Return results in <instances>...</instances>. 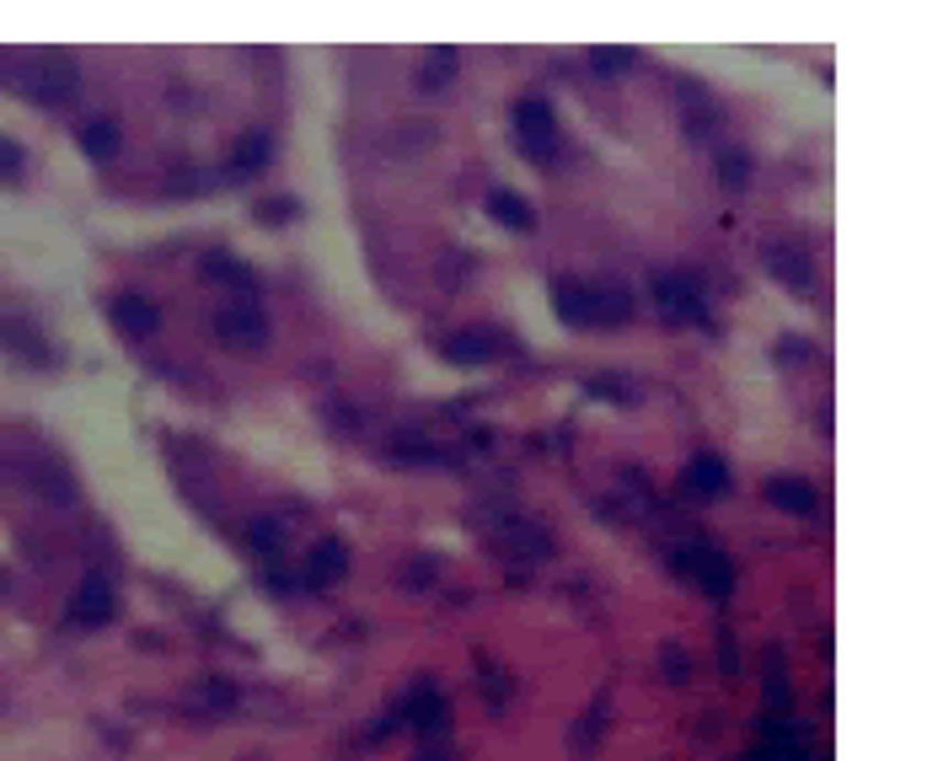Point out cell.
<instances>
[{
    "instance_id": "1",
    "label": "cell",
    "mask_w": 927,
    "mask_h": 761,
    "mask_svg": "<svg viewBox=\"0 0 927 761\" xmlns=\"http://www.w3.org/2000/svg\"><path fill=\"white\" fill-rule=\"evenodd\" d=\"M515 140H521V151L536 166H553L558 156V113H553V102L547 97H521L515 102Z\"/></svg>"
},
{
    "instance_id": "2",
    "label": "cell",
    "mask_w": 927,
    "mask_h": 761,
    "mask_svg": "<svg viewBox=\"0 0 927 761\" xmlns=\"http://www.w3.org/2000/svg\"><path fill=\"white\" fill-rule=\"evenodd\" d=\"M654 306H659L670 322H681V327H702V333H713V312H708L702 290L686 280V274H654Z\"/></svg>"
},
{
    "instance_id": "3",
    "label": "cell",
    "mask_w": 927,
    "mask_h": 761,
    "mask_svg": "<svg viewBox=\"0 0 927 761\" xmlns=\"http://www.w3.org/2000/svg\"><path fill=\"white\" fill-rule=\"evenodd\" d=\"M215 338L231 349V355H263L269 349V317L252 306V301H237L215 317Z\"/></svg>"
},
{
    "instance_id": "4",
    "label": "cell",
    "mask_w": 927,
    "mask_h": 761,
    "mask_svg": "<svg viewBox=\"0 0 927 761\" xmlns=\"http://www.w3.org/2000/svg\"><path fill=\"white\" fill-rule=\"evenodd\" d=\"M113 617H119V585H113L108 574H86L81 585H76V596H70L65 622H70V628H102V622H113Z\"/></svg>"
},
{
    "instance_id": "5",
    "label": "cell",
    "mask_w": 927,
    "mask_h": 761,
    "mask_svg": "<svg viewBox=\"0 0 927 761\" xmlns=\"http://www.w3.org/2000/svg\"><path fill=\"white\" fill-rule=\"evenodd\" d=\"M681 568L697 579V590H702L708 601H729V596H734V585H740L734 563H729L719 547H691V553H681Z\"/></svg>"
},
{
    "instance_id": "6",
    "label": "cell",
    "mask_w": 927,
    "mask_h": 761,
    "mask_svg": "<svg viewBox=\"0 0 927 761\" xmlns=\"http://www.w3.org/2000/svg\"><path fill=\"white\" fill-rule=\"evenodd\" d=\"M22 91L33 97V102H70V91H76V65L59 54V59H39L33 70H22Z\"/></svg>"
},
{
    "instance_id": "7",
    "label": "cell",
    "mask_w": 927,
    "mask_h": 761,
    "mask_svg": "<svg viewBox=\"0 0 927 761\" xmlns=\"http://www.w3.org/2000/svg\"><path fill=\"white\" fill-rule=\"evenodd\" d=\"M440 349H445V360H456V365H488L510 349V338L499 327H461V333L445 338Z\"/></svg>"
},
{
    "instance_id": "8",
    "label": "cell",
    "mask_w": 927,
    "mask_h": 761,
    "mask_svg": "<svg viewBox=\"0 0 927 761\" xmlns=\"http://www.w3.org/2000/svg\"><path fill=\"white\" fill-rule=\"evenodd\" d=\"M343 574H349V547H343L338 536L312 542V553H306V585H312V590H332Z\"/></svg>"
},
{
    "instance_id": "9",
    "label": "cell",
    "mask_w": 927,
    "mask_h": 761,
    "mask_svg": "<svg viewBox=\"0 0 927 761\" xmlns=\"http://www.w3.org/2000/svg\"><path fill=\"white\" fill-rule=\"evenodd\" d=\"M269 156H274V134H269V129H247L242 140L231 145L226 177H231V183H247L252 172H263V166H269Z\"/></svg>"
},
{
    "instance_id": "10",
    "label": "cell",
    "mask_w": 927,
    "mask_h": 761,
    "mask_svg": "<svg viewBox=\"0 0 927 761\" xmlns=\"http://www.w3.org/2000/svg\"><path fill=\"white\" fill-rule=\"evenodd\" d=\"M113 327H119L123 338H156V327H162V312H156V301H145V295H113Z\"/></svg>"
},
{
    "instance_id": "11",
    "label": "cell",
    "mask_w": 927,
    "mask_h": 761,
    "mask_svg": "<svg viewBox=\"0 0 927 761\" xmlns=\"http://www.w3.org/2000/svg\"><path fill=\"white\" fill-rule=\"evenodd\" d=\"M633 290L622 284H590V327H628L633 322Z\"/></svg>"
},
{
    "instance_id": "12",
    "label": "cell",
    "mask_w": 927,
    "mask_h": 761,
    "mask_svg": "<svg viewBox=\"0 0 927 761\" xmlns=\"http://www.w3.org/2000/svg\"><path fill=\"white\" fill-rule=\"evenodd\" d=\"M681 488L686 493H697V499H719L729 488V467H724V456H691L686 461V472H681Z\"/></svg>"
},
{
    "instance_id": "13",
    "label": "cell",
    "mask_w": 927,
    "mask_h": 761,
    "mask_svg": "<svg viewBox=\"0 0 927 761\" xmlns=\"http://www.w3.org/2000/svg\"><path fill=\"white\" fill-rule=\"evenodd\" d=\"M762 493L783 515H815V510H820V493H815V482H805V478H766Z\"/></svg>"
},
{
    "instance_id": "14",
    "label": "cell",
    "mask_w": 927,
    "mask_h": 761,
    "mask_svg": "<svg viewBox=\"0 0 927 761\" xmlns=\"http://www.w3.org/2000/svg\"><path fill=\"white\" fill-rule=\"evenodd\" d=\"M766 269L788 284V290H809V284H815V263H809L799 247H788V241H783V247H777V241L766 247Z\"/></svg>"
},
{
    "instance_id": "15",
    "label": "cell",
    "mask_w": 927,
    "mask_h": 761,
    "mask_svg": "<svg viewBox=\"0 0 927 761\" xmlns=\"http://www.w3.org/2000/svg\"><path fill=\"white\" fill-rule=\"evenodd\" d=\"M397 724L418 729V735H435V729H445V724H450V703H445L440 692H418L403 714H397Z\"/></svg>"
},
{
    "instance_id": "16",
    "label": "cell",
    "mask_w": 927,
    "mask_h": 761,
    "mask_svg": "<svg viewBox=\"0 0 927 761\" xmlns=\"http://www.w3.org/2000/svg\"><path fill=\"white\" fill-rule=\"evenodd\" d=\"M488 215H493L504 231H531V226H536V209H531L525 194H515V188H493V194H488Z\"/></svg>"
},
{
    "instance_id": "17",
    "label": "cell",
    "mask_w": 927,
    "mask_h": 761,
    "mask_svg": "<svg viewBox=\"0 0 927 761\" xmlns=\"http://www.w3.org/2000/svg\"><path fill=\"white\" fill-rule=\"evenodd\" d=\"M553 312H558V322H568V327H590V284L558 280L553 284Z\"/></svg>"
},
{
    "instance_id": "18",
    "label": "cell",
    "mask_w": 927,
    "mask_h": 761,
    "mask_svg": "<svg viewBox=\"0 0 927 761\" xmlns=\"http://www.w3.org/2000/svg\"><path fill=\"white\" fill-rule=\"evenodd\" d=\"M204 274L220 280V284H231L242 301H252V290H258V274H252L247 263H237L231 252H209V258H204Z\"/></svg>"
},
{
    "instance_id": "19",
    "label": "cell",
    "mask_w": 927,
    "mask_h": 761,
    "mask_svg": "<svg viewBox=\"0 0 927 761\" xmlns=\"http://www.w3.org/2000/svg\"><path fill=\"white\" fill-rule=\"evenodd\" d=\"M119 123L113 119H91V123H81V151L91 161H113L119 156Z\"/></svg>"
},
{
    "instance_id": "20",
    "label": "cell",
    "mask_w": 927,
    "mask_h": 761,
    "mask_svg": "<svg viewBox=\"0 0 927 761\" xmlns=\"http://www.w3.org/2000/svg\"><path fill=\"white\" fill-rule=\"evenodd\" d=\"M456 65H461V54H456L450 43H445V48H429V54H424V76H418V86H424V91L450 86V80H456Z\"/></svg>"
},
{
    "instance_id": "21",
    "label": "cell",
    "mask_w": 927,
    "mask_h": 761,
    "mask_svg": "<svg viewBox=\"0 0 927 761\" xmlns=\"http://www.w3.org/2000/svg\"><path fill=\"white\" fill-rule=\"evenodd\" d=\"M247 547H252V553H263V558H280V553H284V525L269 521V515H258V521L247 525Z\"/></svg>"
},
{
    "instance_id": "22",
    "label": "cell",
    "mask_w": 927,
    "mask_h": 761,
    "mask_svg": "<svg viewBox=\"0 0 927 761\" xmlns=\"http://www.w3.org/2000/svg\"><path fill=\"white\" fill-rule=\"evenodd\" d=\"M719 183H724L729 194H740V188L751 183V156H745V151H734V145L719 151Z\"/></svg>"
},
{
    "instance_id": "23",
    "label": "cell",
    "mask_w": 927,
    "mask_h": 761,
    "mask_svg": "<svg viewBox=\"0 0 927 761\" xmlns=\"http://www.w3.org/2000/svg\"><path fill=\"white\" fill-rule=\"evenodd\" d=\"M639 59H644L639 48H590V65H596L601 76H628Z\"/></svg>"
},
{
    "instance_id": "24",
    "label": "cell",
    "mask_w": 927,
    "mask_h": 761,
    "mask_svg": "<svg viewBox=\"0 0 927 761\" xmlns=\"http://www.w3.org/2000/svg\"><path fill=\"white\" fill-rule=\"evenodd\" d=\"M665 676L676 686L686 682V649H676V643H665Z\"/></svg>"
},
{
    "instance_id": "25",
    "label": "cell",
    "mask_w": 927,
    "mask_h": 761,
    "mask_svg": "<svg viewBox=\"0 0 927 761\" xmlns=\"http://www.w3.org/2000/svg\"><path fill=\"white\" fill-rule=\"evenodd\" d=\"M0 177H22V151L11 140H0Z\"/></svg>"
},
{
    "instance_id": "26",
    "label": "cell",
    "mask_w": 927,
    "mask_h": 761,
    "mask_svg": "<svg viewBox=\"0 0 927 761\" xmlns=\"http://www.w3.org/2000/svg\"><path fill=\"white\" fill-rule=\"evenodd\" d=\"M295 209H301V204H295V199H280V204H258L252 215H258V220H290Z\"/></svg>"
},
{
    "instance_id": "27",
    "label": "cell",
    "mask_w": 927,
    "mask_h": 761,
    "mask_svg": "<svg viewBox=\"0 0 927 761\" xmlns=\"http://www.w3.org/2000/svg\"><path fill=\"white\" fill-rule=\"evenodd\" d=\"M751 761H805V751L799 746H762Z\"/></svg>"
},
{
    "instance_id": "28",
    "label": "cell",
    "mask_w": 927,
    "mask_h": 761,
    "mask_svg": "<svg viewBox=\"0 0 927 761\" xmlns=\"http://www.w3.org/2000/svg\"><path fill=\"white\" fill-rule=\"evenodd\" d=\"M590 392H596V398H617V402H633V387H622V381H590Z\"/></svg>"
},
{
    "instance_id": "29",
    "label": "cell",
    "mask_w": 927,
    "mask_h": 761,
    "mask_svg": "<svg viewBox=\"0 0 927 761\" xmlns=\"http://www.w3.org/2000/svg\"><path fill=\"white\" fill-rule=\"evenodd\" d=\"M809 355V344H799V338H783L777 344V360H805Z\"/></svg>"
},
{
    "instance_id": "30",
    "label": "cell",
    "mask_w": 927,
    "mask_h": 761,
    "mask_svg": "<svg viewBox=\"0 0 927 761\" xmlns=\"http://www.w3.org/2000/svg\"><path fill=\"white\" fill-rule=\"evenodd\" d=\"M418 761H445V757H418Z\"/></svg>"
}]
</instances>
